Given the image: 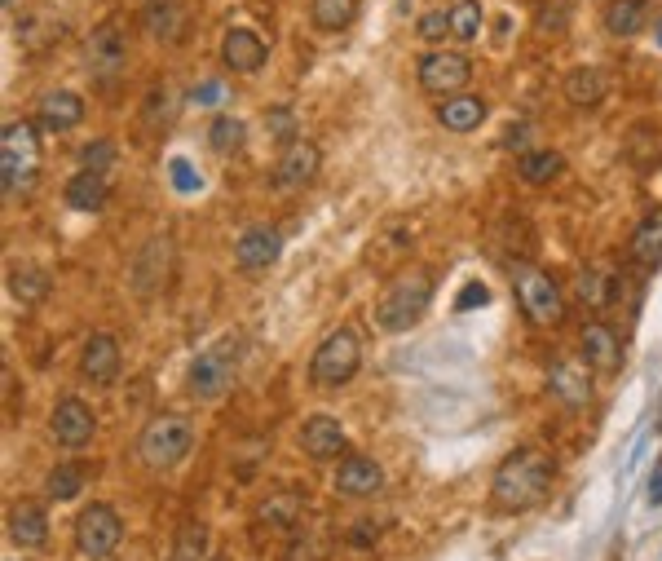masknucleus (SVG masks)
Here are the masks:
<instances>
[{
	"instance_id": "7ed1b4c3",
	"label": "nucleus",
	"mask_w": 662,
	"mask_h": 561,
	"mask_svg": "<svg viewBox=\"0 0 662 561\" xmlns=\"http://www.w3.org/2000/svg\"><path fill=\"white\" fill-rule=\"evenodd\" d=\"M40 177V124L9 120L0 133V186L5 195H27Z\"/></svg>"
},
{
	"instance_id": "dca6fc26",
	"label": "nucleus",
	"mask_w": 662,
	"mask_h": 561,
	"mask_svg": "<svg viewBox=\"0 0 662 561\" xmlns=\"http://www.w3.org/2000/svg\"><path fill=\"white\" fill-rule=\"evenodd\" d=\"M265 54L270 49H265V40L252 27H230L221 36V67L234 71V76H256L265 67Z\"/></svg>"
},
{
	"instance_id": "b1692460",
	"label": "nucleus",
	"mask_w": 662,
	"mask_h": 561,
	"mask_svg": "<svg viewBox=\"0 0 662 561\" xmlns=\"http://www.w3.org/2000/svg\"><path fill=\"white\" fill-rule=\"evenodd\" d=\"M583 358L596 367V372H618V363H623V345H618L614 327L587 323L583 327Z\"/></svg>"
},
{
	"instance_id": "bb28decb",
	"label": "nucleus",
	"mask_w": 662,
	"mask_h": 561,
	"mask_svg": "<svg viewBox=\"0 0 662 561\" xmlns=\"http://www.w3.org/2000/svg\"><path fill=\"white\" fill-rule=\"evenodd\" d=\"M437 120H442V129H451V133H473L477 124L486 120V102L477 98V93H455V98H442Z\"/></svg>"
},
{
	"instance_id": "7c9ffc66",
	"label": "nucleus",
	"mask_w": 662,
	"mask_h": 561,
	"mask_svg": "<svg viewBox=\"0 0 662 561\" xmlns=\"http://www.w3.org/2000/svg\"><path fill=\"white\" fill-rule=\"evenodd\" d=\"M618 288H623V283H618L610 270H583L579 283H574V292H579V301L587 310H610L618 301Z\"/></svg>"
},
{
	"instance_id": "4c0bfd02",
	"label": "nucleus",
	"mask_w": 662,
	"mask_h": 561,
	"mask_svg": "<svg viewBox=\"0 0 662 561\" xmlns=\"http://www.w3.org/2000/svg\"><path fill=\"white\" fill-rule=\"evenodd\" d=\"M415 36L429 40V45H442V40L451 36V9H429V14L420 18V27H415Z\"/></svg>"
},
{
	"instance_id": "473e14b6",
	"label": "nucleus",
	"mask_w": 662,
	"mask_h": 561,
	"mask_svg": "<svg viewBox=\"0 0 662 561\" xmlns=\"http://www.w3.org/2000/svg\"><path fill=\"white\" fill-rule=\"evenodd\" d=\"M309 18L318 31H345L358 18V0H309Z\"/></svg>"
},
{
	"instance_id": "ea45409f",
	"label": "nucleus",
	"mask_w": 662,
	"mask_h": 561,
	"mask_svg": "<svg viewBox=\"0 0 662 561\" xmlns=\"http://www.w3.org/2000/svg\"><path fill=\"white\" fill-rule=\"evenodd\" d=\"M490 301V292L482 288V283H468L464 292H459V301H455V310H473V305H486Z\"/></svg>"
},
{
	"instance_id": "f704fd0d",
	"label": "nucleus",
	"mask_w": 662,
	"mask_h": 561,
	"mask_svg": "<svg viewBox=\"0 0 662 561\" xmlns=\"http://www.w3.org/2000/svg\"><path fill=\"white\" fill-rule=\"evenodd\" d=\"M482 36V0H455L451 5V40L473 45Z\"/></svg>"
},
{
	"instance_id": "e433bc0d",
	"label": "nucleus",
	"mask_w": 662,
	"mask_h": 561,
	"mask_svg": "<svg viewBox=\"0 0 662 561\" xmlns=\"http://www.w3.org/2000/svg\"><path fill=\"white\" fill-rule=\"evenodd\" d=\"M204 548H208V531H204V522H186L177 531V548H173V561H199L204 557Z\"/></svg>"
},
{
	"instance_id": "c9c22d12",
	"label": "nucleus",
	"mask_w": 662,
	"mask_h": 561,
	"mask_svg": "<svg viewBox=\"0 0 662 561\" xmlns=\"http://www.w3.org/2000/svg\"><path fill=\"white\" fill-rule=\"evenodd\" d=\"M208 142L217 155H239L243 142H248V129H243V120H234V115H217L208 129Z\"/></svg>"
},
{
	"instance_id": "49530a36",
	"label": "nucleus",
	"mask_w": 662,
	"mask_h": 561,
	"mask_svg": "<svg viewBox=\"0 0 662 561\" xmlns=\"http://www.w3.org/2000/svg\"><path fill=\"white\" fill-rule=\"evenodd\" d=\"M658 45H662V23H658Z\"/></svg>"
},
{
	"instance_id": "a211bd4d",
	"label": "nucleus",
	"mask_w": 662,
	"mask_h": 561,
	"mask_svg": "<svg viewBox=\"0 0 662 561\" xmlns=\"http://www.w3.org/2000/svg\"><path fill=\"white\" fill-rule=\"evenodd\" d=\"M283 252V235L274 226H248L234 243V261L239 270H270Z\"/></svg>"
},
{
	"instance_id": "423d86ee",
	"label": "nucleus",
	"mask_w": 662,
	"mask_h": 561,
	"mask_svg": "<svg viewBox=\"0 0 662 561\" xmlns=\"http://www.w3.org/2000/svg\"><path fill=\"white\" fill-rule=\"evenodd\" d=\"M234 376H239V336H221V341H212L204 354H195L186 389H190V398H199V402H217L234 389Z\"/></svg>"
},
{
	"instance_id": "39448f33",
	"label": "nucleus",
	"mask_w": 662,
	"mask_h": 561,
	"mask_svg": "<svg viewBox=\"0 0 662 561\" xmlns=\"http://www.w3.org/2000/svg\"><path fill=\"white\" fill-rule=\"evenodd\" d=\"M190 447H195V429L177 411H159L137 433V460L146 469H173V464H181L190 455Z\"/></svg>"
},
{
	"instance_id": "79ce46f5",
	"label": "nucleus",
	"mask_w": 662,
	"mask_h": 561,
	"mask_svg": "<svg viewBox=\"0 0 662 561\" xmlns=\"http://www.w3.org/2000/svg\"><path fill=\"white\" fill-rule=\"evenodd\" d=\"M287 561H323V548H318L314 539H305V544H296L292 553H287Z\"/></svg>"
},
{
	"instance_id": "aec40b11",
	"label": "nucleus",
	"mask_w": 662,
	"mask_h": 561,
	"mask_svg": "<svg viewBox=\"0 0 662 561\" xmlns=\"http://www.w3.org/2000/svg\"><path fill=\"white\" fill-rule=\"evenodd\" d=\"M384 486V473L371 455H345L336 469V491L349 495V500H367Z\"/></svg>"
},
{
	"instance_id": "2eb2a0df",
	"label": "nucleus",
	"mask_w": 662,
	"mask_h": 561,
	"mask_svg": "<svg viewBox=\"0 0 662 561\" xmlns=\"http://www.w3.org/2000/svg\"><path fill=\"white\" fill-rule=\"evenodd\" d=\"M190 27L186 0H142V31L155 45H181Z\"/></svg>"
},
{
	"instance_id": "a18cd8bd",
	"label": "nucleus",
	"mask_w": 662,
	"mask_h": 561,
	"mask_svg": "<svg viewBox=\"0 0 662 561\" xmlns=\"http://www.w3.org/2000/svg\"><path fill=\"white\" fill-rule=\"evenodd\" d=\"M195 98H199V102H212V98H217V84H204V89H199Z\"/></svg>"
},
{
	"instance_id": "393cba45",
	"label": "nucleus",
	"mask_w": 662,
	"mask_h": 561,
	"mask_svg": "<svg viewBox=\"0 0 662 561\" xmlns=\"http://www.w3.org/2000/svg\"><path fill=\"white\" fill-rule=\"evenodd\" d=\"M9 539L18 548H45L49 539V517L40 504H14L9 508Z\"/></svg>"
},
{
	"instance_id": "412c9836",
	"label": "nucleus",
	"mask_w": 662,
	"mask_h": 561,
	"mask_svg": "<svg viewBox=\"0 0 662 561\" xmlns=\"http://www.w3.org/2000/svg\"><path fill=\"white\" fill-rule=\"evenodd\" d=\"M301 451L309 460H336L345 455V429L336 416H309L301 425Z\"/></svg>"
},
{
	"instance_id": "f257e3e1",
	"label": "nucleus",
	"mask_w": 662,
	"mask_h": 561,
	"mask_svg": "<svg viewBox=\"0 0 662 561\" xmlns=\"http://www.w3.org/2000/svg\"><path fill=\"white\" fill-rule=\"evenodd\" d=\"M548 482H552V460L535 447H521L495 469L490 495H495V504L504 508V513H526V508L543 504Z\"/></svg>"
},
{
	"instance_id": "a19ab883",
	"label": "nucleus",
	"mask_w": 662,
	"mask_h": 561,
	"mask_svg": "<svg viewBox=\"0 0 662 561\" xmlns=\"http://www.w3.org/2000/svg\"><path fill=\"white\" fill-rule=\"evenodd\" d=\"M173 186H177V190H195V186H199V173H195V168H190L186 160H173Z\"/></svg>"
},
{
	"instance_id": "f8f14e48",
	"label": "nucleus",
	"mask_w": 662,
	"mask_h": 561,
	"mask_svg": "<svg viewBox=\"0 0 662 561\" xmlns=\"http://www.w3.org/2000/svg\"><path fill=\"white\" fill-rule=\"evenodd\" d=\"M587 358H570V354H557L552 358V367H548V389H552V398L561 402V407H570V411H579L592 402V376H587Z\"/></svg>"
},
{
	"instance_id": "5701e85b",
	"label": "nucleus",
	"mask_w": 662,
	"mask_h": 561,
	"mask_svg": "<svg viewBox=\"0 0 662 561\" xmlns=\"http://www.w3.org/2000/svg\"><path fill=\"white\" fill-rule=\"evenodd\" d=\"M305 513V495L301 491H270L256 504V522H265L270 531H296Z\"/></svg>"
},
{
	"instance_id": "4be33fe9",
	"label": "nucleus",
	"mask_w": 662,
	"mask_h": 561,
	"mask_svg": "<svg viewBox=\"0 0 662 561\" xmlns=\"http://www.w3.org/2000/svg\"><path fill=\"white\" fill-rule=\"evenodd\" d=\"M561 93L570 107H601L605 93H610V76L601 67H574V71H565Z\"/></svg>"
},
{
	"instance_id": "ddd939ff",
	"label": "nucleus",
	"mask_w": 662,
	"mask_h": 561,
	"mask_svg": "<svg viewBox=\"0 0 662 561\" xmlns=\"http://www.w3.org/2000/svg\"><path fill=\"white\" fill-rule=\"evenodd\" d=\"M318 168H323V151H318L314 142H305V137H292V142L283 146L279 164H274V186L279 190H305V186H314Z\"/></svg>"
},
{
	"instance_id": "9d476101",
	"label": "nucleus",
	"mask_w": 662,
	"mask_h": 561,
	"mask_svg": "<svg viewBox=\"0 0 662 561\" xmlns=\"http://www.w3.org/2000/svg\"><path fill=\"white\" fill-rule=\"evenodd\" d=\"M173 266H177V248L168 235H155L137 248L133 266H128V283H133L137 296H155L173 283Z\"/></svg>"
},
{
	"instance_id": "a878e982",
	"label": "nucleus",
	"mask_w": 662,
	"mask_h": 561,
	"mask_svg": "<svg viewBox=\"0 0 662 561\" xmlns=\"http://www.w3.org/2000/svg\"><path fill=\"white\" fill-rule=\"evenodd\" d=\"M106 199H111V186H106V173H93V168H80L67 182V204L76 213H102Z\"/></svg>"
},
{
	"instance_id": "20e7f679",
	"label": "nucleus",
	"mask_w": 662,
	"mask_h": 561,
	"mask_svg": "<svg viewBox=\"0 0 662 561\" xmlns=\"http://www.w3.org/2000/svg\"><path fill=\"white\" fill-rule=\"evenodd\" d=\"M358 367H362L358 327H336V332H327L323 341H318L314 358H309V385L327 394V389L349 385V380L358 376Z\"/></svg>"
},
{
	"instance_id": "6e6552de",
	"label": "nucleus",
	"mask_w": 662,
	"mask_h": 561,
	"mask_svg": "<svg viewBox=\"0 0 662 561\" xmlns=\"http://www.w3.org/2000/svg\"><path fill=\"white\" fill-rule=\"evenodd\" d=\"M415 76H420L424 93H433V98L442 102V98H455V93L468 89L473 62H468V54H459V49H429V54L420 58V67H415Z\"/></svg>"
},
{
	"instance_id": "c756f323",
	"label": "nucleus",
	"mask_w": 662,
	"mask_h": 561,
	"mask_svg": "<svg viewBox=\"0 0 662 561\" xmlns=\"http://www.w3.org/2000/svg\"><path fill=\"white\" fill-rule=\"evenodd\" d=\"M561 173H565V155L552 151V146L526 151L517 160V177H521V182H530V186H548V182H557Z\"/></svg>"
},
{
	"instance_id": "6ab92c4d",
	"label": "nucleus",
	"mask_w": 662,
	"mask_h": 561,
	"mask_svg": "<svg viewBox=\"0 0 662 561\" xmlns=\"http://www.w3.org/2000/svg\"><path fill=\"white\" fill-rule=\"evenodd\" d=\"M80 120H84V98H80V93H71V89L45 93V98H40V107H36L40 133H67V129H76Z\"/></svg>"
},
{
	"instance_id": "c85d7f7f",
	"label": "nucleus",
	"mask_w": 662,
	"mask_h": 561,
	"mask_svg": "<svg viewBox=\"0 0 662 561\" xmlns=\"http://www.w3.org/2000/svg\"><path fill=\"white\" fill-rule=\"evenodd\" d=\"M53 292V274L45 266H9V296L23 305H40Z\"/></svg>"
},
{
	"instance_id": "4468645a",
	"label": "nucleus",
	"mask_w": 662,
	"mask_h": 561,
	"mask_svg": "<svg viewBox=\"0 0 662 561\" xmlns=\"http://www.w3.org/2000/svg\"><path fill=\"white\" fill-rule=\"evenodd\" d=\"M49 429H53V442H58V447L80 451V447H89L93 433H98V416H93L89 402H80V398H62L58 407H53Z\"/></svg>"
},
{
	"instance_id": "c03bdc74",
	"label": "nucleus",
	"mask_w": 662,
	"mask_h": 561,
	"mask_svg": "<svg viewBox=\"0 0 662 561\" xmlns=\"http://www.w3.org/2000/svg\"><path fill=\"white\" fill-rule=\"evenodd\" d=\"M349 544H376V526H367V522H362V526H354V535H349Z\"/></svg>"
},
{
	"instance_id": "cd10ccee",
	"label": "nucleus",
	"mask_w": 662,
	"mask_h": 561,
	"mask_svg": "<svg viewBox=\"0 0 662 561\" xmlns=\"http://www.w3.org/2000/svg\"><path fill=\"white\" fill-rule=\"evenodd\" d=\"M627 257H632L640 270H658L662 266V213H649L636 226L632 243H627Z\"/></svg>"
},
{
	"instance_id": "37998d69",
	"label": "nucleus",
	"mask_w": 662,
	"mask_h": 561,
	"mask_svg": "<svg viewBox=\"0 0 662 561\" xmlns=\"http://www.w3.org/2000/svg\"><path fill=\"white\" fill-rule=\"evenodd\" d=\"M649 504H662V455H658V464H654V473H649Z\"/></svg>"
},
{
	"instance_id": "1a4fd4ad",
	"label": "nucleus",
	"mask_w": 662,
	"mask_h": 561,
	"mask_svg": "<svg viewBox=\"0 0 662 561\" xmlns=\"http://www.w3.org/2000/svg\"><path fill=\"white\" fill-rule=\"evenodd\" d=\"M124 539V522L111 504H89L84 513L76 517V553L84 561H102L120 548Z\"/></svg>"
},
{
	"instance_id": "58836bf2",
	"label": "nucleus",
	"mask_w": 662,
	"mask_h": 561,
	"mask_svg": "<svg viewBox=\"0 0 662 561\" xmlns=\"http://www.w3.org/2000/svg\"><path fill=\"white\" fill-rule=\"evenodd\" d=\"M80 160H84V168H93V173H106V168L115 164V142L111 137H98V142H89L80 151Z\"/></svg>"
},
{
	"instance_id": "2f4dec72",
	"label": "nucleus",
	"mask_w": 662,
	"mask_h": 561,
	"mask_svg": "<svg viewBox=\"0 0 662 561\" xmlns=\"http://www.w3.org/2000/svg\"><path fill=\"white\" fill-rule=\"evenodd\" d=\"M645 27V0H610L605 5V31L618 40L636 36V31Z\"/></svg>"
},
{
	"instance_id": "0eeeda50",
	"label": "nucleus",
	"mask_w": 662,
	"mask_h": 561,
	"mask_svg": "<svg viewBox=\"0 0 662 561\" xmlns=\"http://www.w3.org/2000/svg\"><path fill=\"white\" fill-rule=\"evenodd\" d=\"M84 67L98 89H115L124 80V67H128V31L120 18H102L98 27L89 31L84 40Z\"/></svg>"
},
{
	"instance_id": "f3484780",
	"label": "nucleus",
	"mask_w": 662,
	"mask_h": 561,
	"mask_svg": "<svg viewBox=\"0 0 662 561\" xmlns=\"http://www.w3.org/2000/svg\"><path fill=\"white\" fill-rule=\"evenodd\" d=\"M80 376L89 380V385H115V376H120V341H115L111 332H93L89 341L80 349Z\"/></svg>"
},
{
	"instance_id": "72a5a7b5",
	"label": "nucleus",
	"mask_w": 662,
	"mask_h": 561,
	"mask_svg": "<svg viewBox=\"0 0 662 561\" xmlns=\"http://www.w3.org/2000/svg\"><path fill=\"white\" fill-rule=\"evenodd\" d=\"M84 491V469L76 460H62V464H53V473H49V482H45V495L49 500H76V495Z\"/></svg>"
},
{
	"instance_id": "9b49d317",
	"label": "nucleus",
	"mask_w": 662,
	"mask_h": 561,
	"mask_svg": "<svg viewBox=\"0 0 662 561\" xmlns=\"http://www.w3.org/2000/svg\"><path fill=\"white\" fill-rule=\"evenodd\" d=\"M512 283H517L521 310H526L535 323L548 327V323L565 319V296H561L557 283H552V274H543L535 266H512Z\"/></svg>"
},
{
	"instance_id": "f03ea898",
	"label": "nucleus",
	"mask_w": 662,
	"mask_h": 561,
	"mask_svg": "<svg viewBox=\"0 0 662 561\" xmlns=\"http://www.w3.org/2000/svg\"><path fill=\"white\" fill-rule=\"evenodd\" d=\"M433 301V274L424 266H411L402 270L398 279L384 288L380 305H376V327L380 332H407L424 319V310H429Z\"/></svg>"
}]
</instances>
